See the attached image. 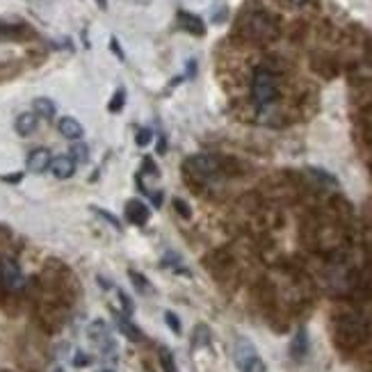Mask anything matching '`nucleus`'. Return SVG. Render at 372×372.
Here are the masks:
<instances>
[{"mask_svg":"<svg viewBox=\"0 0 372 372\" xmlns=\"http://www.w3.org/2000/svg\"><path fill=\"white\" fill-rule=\"evenodd\" d=\"M240 30L247 39L253 41H272L278 35V25L265 10H253L242 14Z\"/></svg>","mask_w":372,"mask_h":372,"instance_id":"obj_1","label":"nucleus"},{"mask_svg":"<svg viewBox=\"0 0 372 372\" xmlns=\"http://www.w3.org/2000/svg\"><path fill=\"white\" fill-rule=\"evenodd\" d=\"M251 96H253V103H256L258 107L272 105L278 98V80L267 66H260V69H256V73H253Z\"/></svg>","mask_w":372,"mask_h":372,"instance_id":"obj_2","label":"nucleus"},{"mask_svg":"<svg viewBox=\"0 0 372 372\" xmlns=\"http://www.w3.org/2000/svg\"><path fill=\"white\" fill-rule=\"evenodd\" d=\"M233 357L240 372H267L265 361L260 359L258 350L253 348V343L247 341V338H238V341H235Z\"/></svg>","mask_w":372,"mask_h":372,"instance_id":"obj_3","label":"nucleus"},{"mask_svg":"<svg viewBox=\"0 0 372 372\" xmlns=\"http://www.w3.org/2000/svg\"><path fill=\"white\" fill-rule=\"evenodd\" d=\"M0 283L10 292H19L25 288V276L21 267L12 258H0Z\"/></svg>","mask_w":372,"mask_h":372,"instance_id":"obj_4","label":"nucleus"},{"mask_svg":"<svg viewBox=\"0 0 372 372\" xmlns=\"http://www.w3.org/2000/svg\"><path fill=\"white\" fill-rule=\"evenodd\" d=\"M87 336H89V341L94 343L103 354H112L114 352L112 332H110V327L103 322V320H94V322L87 327Z\"/></svg>","mask_w":372,"mask_h":372,"instance_id":"obj_5","label":"nucleus"},{"mask_svg":"<svg viewBox=\"0 0 372 372\" xmlns=\"http://www.w3.org/2000/svg\"><path fill=\"white\" fill-rule=\"evenodd\" d=\"M188 169L192 174H197L199 179H213V176H217L219 172H222V163L215 158V156H192L188 160Z\"/></svg>","mask_w":372,"mask_h":372,"instance_id":"obj_6","label":"nucleus"},{"mask_svg":"<svg viewBox=\"0 0 372 372\" xmlns=\"http://www.w3.org/2000/svg\"><path fill=\"white\" fill-rule=\"evenodd\" d=\"M50 172H53L57 179H71L75 172V160L71 156H57L50 160Z\"/></svg>","mask_w":372,"mask_h":372,"instance_id":"obj_7","label":"nucleus"},{"mask_svg":"<svg viewBox=\"0 0 372 372\" xmlns=\"http://www.w3.org/2000/svg\"><path fill=\"white\" fill-rule=\"evenodd\" d=\"M179 23L185 32H190V35H197V37H204L206 35V25L204 21L199 19V16H194L190 12H179Z\"/></svg>","mask_w":372,"mask_h":372,"instance_id":"obj_8","label":"nucleus"},{"mask_svg":"<svg viewBox=\"0 0 372 372\" xmlns=\"http://www.w3.org/2000/svg\"><path fill=\"white\" fill-rule=\"evenodd\" d=\"M50 154L46 149H35L32 154L28 156V169L32 174H41V172H46V169L50 167Z\"/></svg>","mask_w":372,"mask_h":372,"instance_id":"obj_9","label":"nucleus"},{"mask_svg":"<svg viewBox=\"0 0 372 372\" xmlns=\"http://www.w3.org/2000/svg\"><path fill=\"white\" fill-rule=\"evenodd\" d=\"M126 213H128V219H131L133 224H147L149 217H151L149 208L142 204L140 199L128 201V204H126Z\"/></svg>","mask_w":372,"mask_h":372,"instance_id":"obj_10","label":"nucleus"},{"mask_svg":"<svg viewBox=\"0 0 372 372\" xmlns=\"http://www.w3.org/2000/svg\"><path fill=\"white\" fill-rule=\"evenodd\" d=\"M57 128L64 135L66 140H80L82 137V126L73 119V117H62L60 124H57Z\"/></svg>","mask_w":372,"mask_h":372,"instance_id":"obj_11","label":"nucleus"},{"mask_svg":"<svg viewBox=\"0 0 372 372\" xmlns=\"http://www.w3.org/2000/svg\"><path fill=\"white\" fill-rule=\"evenodd\" d=\"M37 131V114L35 112H23L16 119V133L19 135H32Z\"/></svg>","mask_w":372,"mask_h":372,"instance_id":"obj_12","label":"nucleus"},{"mask_svg":"<svg viewBox=\"0 0 372 372\" xmlns=\"http://www.w3.org/2000/svg\"><path fill=\"white\" fill-rule=\"evenodd\" d=\"M114 320H117V327H119V332L124 336H128L131 341H140V338H142V334L137 332V329H135V325L128 320V315H124V313H121V315H119V313H114Z\"/></svg>","mask_w":372,"mask_h":372,"instance_id":"obj_13","label":"nucleus"},{"mask_svg":"<svg viewBox=\"0 0 372 372\" xmlns=\"http://www.w3.org/2000/svg\"><path fill=\"white\" fill-rule=\"evenodd\" d=\"M308 350V341H306V332L304 329H299L297 336H295V341L290 345V354L295 359H304V354H306Z\"/></svg>","mask_w":372,"mask_h":372,"instance_id":"obj_14","label":"nucleus"},{"mask_svg":"<svg viewBox=\"0 0 372 372\" xmlns=\"http://www.w3.org/2000/svg\"><path fill=\"white\" fill-rule=\"evenodd\" d=\"M35 114L44 117V119H50L55 114V103L50 98H37L35 101Z\"/></svg>","mask_w":372,"mask_h":372,"instance_id":"obj_15","label":"nucleus"},{"mask_svg":"<svg viewBox=\"0 0 372 372\" xmlns=\"http://www.w3.org/2000/svg\"><path fill=\"white\" fill-rule=\"evenodd\" d=\"M128 276H131V281L135 283V288H137L142 295H151V292H154V288H151V281H149L144 274H137L135 269H131Z\"/></svg>","mask_w":372,"mask_h":372,"instance_id":"obj_16","label":"nucleus"},{"mask_svg":"<svg viewBox=\"0 0 372 372\" xmlns=\"http://www.w3.org/2000/svg\"><path fill=\"white\" fill-rule=\"evenodd\" d=\"M117 299H119V304H121V311H124V315H133V302H131V297L126 295L124 290H117Z\"/></svg>","mask_w":372,"mask_h":372,"instance_id":"obj_17","label":"nucleus"},{"mask_svg":"<svg viewBox=\"0 0 372 372\" xmlns=\"http://www.w3.org/2000/svg\"><path fill=\"white\" fill-rule=\"evenodd\" d=\"M308 172H311L313 176H315L318 181H322V183H327V185H338V181H336L329 172H322V169H315V167L308 169Z\"/></svg>","mask_w":372,"mask_h":372,"instance_id":"obj_18","label":"nucleus"},{"mask_svg":"<svg viewBox=\"0 0 372 372\" xmlns=\"http://www.w3.org/2000/svg\"><path fill=\"white\" fill-rule=\"evenodd\" d=\"M124 101H126V91L119 89L117 94L112 96V101H110V112H119V110L124 107Z\"/></svg>","mask_w":372,"mask_h":372,"instance_id":"obj_19","label":"nucleus"},{"mask_svg":"<svg viewBox=\"0 0 372 372\" xmlns=\"http://www.w3.org/2000/svg\"><path fill=\"white\" fill-rule=\"evenodd\" d=\"M71 158H73V160H80V163H87V158H89L87 147H84V144H75V147L71 149Z\"/></svg>","mask_w":372,"mask_h":372,"instance_id":"obj_20","label":"nucleus"},{"mask_svg":"<svg viewBox=\"0 0 372 372\" xmlns=\"http://www.w3.org/2000/svg\"><path fill=\"white\" fill-rule=\"evenodd\" d=\"M73 366L75 368H87V366H91V357L84 352H75L73 354Z\"/></svg>","mask_w":372,"mask_h":372,"instance_id":"obj_21","label":"nucleus"},{"mask_svg":"<svg viewBox=\"0 0 372 372\" xmlns=\"http://www.w3.org/2000/svg\"><path fill=\"white\" fill-rule=\"evenodd\" d=\"M165 320H167V325H169V329H172L174 334H181V320L176 318L172 311H167V313H165Z\"/></svg>","mask_w":372,"mask_h":372,"instance_id":"obj_22","label":"nucleus"},{"mask_svg":"<svg viewBox=\"0 0 372 372\" xmlns=\"http://www.w3.org/2000/svg\"><path fill=\"white\" fill-rule=\"evenodd\" d=\"M135 142H137L140 147H147L151 142V131L149 128H140L137 131V137H135Z\"/></svg>","mask_w":372,"mask_h":372,"instance_id":"obj_23","label":"nucleus"},{"mask_svg":"<svg viewBox=\"0 0 372 372\" xmlns=\"http://www.w3.org/2000/svg\"><path fill=\"white\" fill-rule=\"evenodd\" d=\"M163 370L165 372H179V368L174 366V361H172V357H169L167 352H163Z\"/></svg>","mask_w":372,"mask_h":372,"instance_id":"obj_24","label":"nucleus"},{"mask_svg":"<svg viewBox=\"0 0 372 372\" xmlns=\"http://www.w3.org/2000/svg\"><path fill=\"white\" fill-rule=\"evenodd\" d=\"M174 206H179V208H181V215H183V217H190V206L185 204V201L176 199V201H174Z\"/></svg>","mask_w":372,"mask_h":372,"instance_id":"obj_25","label":"nucleus"},{"mask_svg":"<svg viewBox=\"0 0 372 372\" xmlns=\"http://www.w3.org/2000/svg\"><path fill=\"white\" fill-rule=\"evenodd\" d=\"M110 46H112V50H114V55L119 57V60H124V50L119 48V41H117L114 37H112V41H110Z\"/></svg>","mask_w":372,"mask_h":372,"instance_id":"obj_26","label":"nucleus"},{"mask_svg":"<svg viewBox=\"0 0 372 372\" xmlns=\"http://www.w3.org/2000/svg\"><path fill=\"white\" fill-rule=\"evenodd\" d=\"M290 3H292V5H297V7H302V5H306L308 0H290Z\"/></svg>","mask_w":372,"mask_h":372,"instance_id":"obj_27","label":"nucleus"},{"mask_svg":"<svg viewBox=\"0 0 372 372\" xmlns=\"http://www.w3.org/2000/svg\"><path fill=\"white\" fill-rule=\"evenodd\" d=\"M96 372H114V370H110V368H103V370H96Z\"/></svg>","mask_w":372,"mask_h":372,"instance_id":"obj_28","label":"nucleus"}]
</instances>
